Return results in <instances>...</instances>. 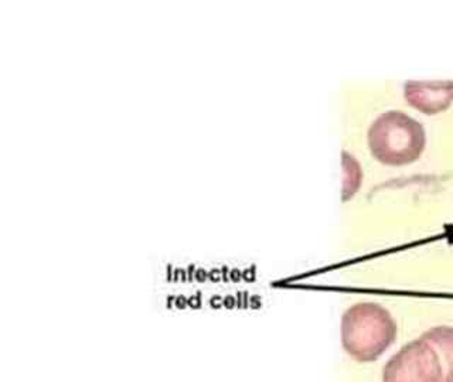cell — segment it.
Masks as SVG:
<instances>
[{
    "mask_svg": "<svg viewBox=\"0 0 453 382\" xmlns=\"http://www.w3.org/2000/svg\"><path fill=\"white\" fill-rule=\"evenodd\" d=\"M396 332L391 313L372 302L353 304L342 318V344L358 363L379 360L395 343Z\"/></svg>",
    "mask_w": 453,
    "mask_h": 382,
    "instance_id": "1",
    "label": "cell"
},
{
    "mask_svg": "<svg viewBox=\"0 0 453 382\" xmlns=\"http://www.w3.org/2000/svg\"><path fill=\"white\" fill-rule=\"evenodd\" d=\"M372 157L391 167L417 162L426 146V134L414 118L401 111H388L372 122L367 134Z\"/></svg>",
    "mask_w": 453,
    "mask_h": 382,
    "instance_id": "2",
    "label": "cell"
},
{
    "mask_svg": "<svg viewBox=\"0 0 453 382\" xmlns=\"http://www.w3.org/2000/svg\"><path fill=\"white\" fill-rule=\"evenodd\" d=\"M438 353L424 336L394 354L382 371V382H443Z\"/></svg>",
    "mask_w": 453,
    "mask_h": 382,
    "instance_id": "3",
    "label": "cell"
},
{
    "mask_svg": "<svg viewBox=\"0 0 453 382\" xmlns=\"http://www.w3.org/2000/svg\"><path fill=\"white\" fill-rule=\"evenodd\" d=\"M403 96L412 108L436 115L445 112L453 103V80L450 81H407Z\"/></svg>",
    "mask_w": 453,
    "mask_h": 382,
    "instance_id": "4",
    "label": "cell"
},
{
    "mask_svg": "<svg viewBox=\"0 0 453 382\" xmlns=\"http://www.w3.org/2000/svg\"><path fill=\"white\" fill-rule=\"evenodd\" d=\"M438 353L443 368L445 381L453 382V327L438 325L426 330L422 334Z\"/></svg>",
    "mask_w": 453,
    "mask_h": 382,
    "instance_id": "5",
    "label": "cell"
},
{
    "mask_svg": "<svg viewBox=\"0 0 453 382\" xmlns=\"http://www.w3.org/2000/svg\"><path fill=\"white\" fill-rule=\"evenodd\" d=\"M343 169L344 177L347 176L343 184V202H349L360 188L361 177L363 176H361L360 164H358L357 160L354 159L353 156L349 155V153H343Z\"/></svg>",
    "mask_w": 453,
    "mask_h": 382,
    "instance_id": "6",
    "label": "cell"
}]
</instances>
